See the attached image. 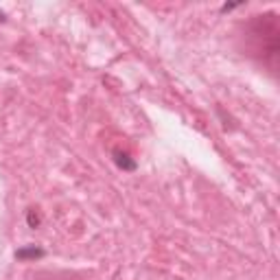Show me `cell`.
<instances>
[{
    "mask_svg": "<svg viewBox=\"0 0 280 280\" xmlns=\"http://www.w3.org/2000/svg\"><path fill=\"white\" fill-rule=\"evenodd\" d=\"M44 252L42 249H35V247H31V249H20L18 252V259H24V256H42Z\"/></svg>",
    "mask_w": 280,
    "mask_h": 280,
    "instance_id": "cell-1",
    "label": "cell"
},
{
    "mask_svg": "<svg viewBox=\"0 0 280 280\" xmlns=\"http://www.w3.org/2000/svg\"><path fill=\"white\" fill-rule=\"evenodd\" d=\"M0 20H5V13L3 11H0Z\"/></svg>",
    "mask_w": 280,
    "mask_h": 280,
    "instance_id": "cell-2",
    "label": "cell"
}]
</instances>
